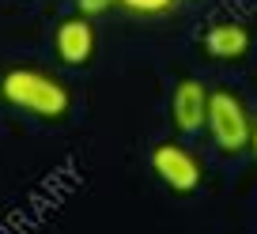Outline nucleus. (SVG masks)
<instances>
[{
	"label": "nucleus",
	"mask_w": 257,
	"mask_h": 234,
	"mask_svg": "<svg viewBox=\"0 0 257 234\" xmlns=\"http://www.w3.org/2000/svg\"><path fill=\"white\" fill-rule=\"evenodd\" d=\"M0 98L23 113L46 117V121H61L72 106L68 87L57 76L38 72V68H8L4 80H0Z\"/></svg>",
	"instance_id": "1"
},
{
	"label": "nucleus",
	"mask_w": 257,
	"mask_h": 234,
	"mask_svg": "<svg viewBox=\"0 0 257 234\" xmlns=\"http://www.w3.org/2000/svg\"><path fill=\"white\" fill-rule=\"evenodd\" d=\"M204 129H208L212 144H216L219 151L238 155V151H246V147H249L253 117H249L246 102H242L234 91L216 87V91L208 95V121H204Z\"/></svg>",
	"instance_id": "2"
},
{
	"label": "nucleus",
	"mask_w": 257,
	"mask_h": 234,
	"mask_svg": "<svg viewBox=\"0 0 257 234\" xmlns=\"http://www.w3.org/2000/svg\"><path fill=\"white\" fill-rule=\"evenodd\" d=\"M152 170H155V178L178 196L197 193L201 181H204L201 159H197L185 144H178V140H163V144L152 147Z\"/></svg>",
	"instance_id": "3"
},
{
	"label": "nucleus",
	"mask_w": 257,
	"mask_h": 234,
	"mask_svg": "<svg viewBox=\"0 0 257 234\" xmlns=\"http://www.w3.org/2000/svg\"><path fill=\"white\" fill-rule=\"evenodd\" d=\"M95 46H98V34H95V19L91 16H80V12H76V16L57 23L53 49H57V57H61V65H72V68L91 65Z\"/></svg>",
	"instance_id": "4"
},
{
	"label": "nucleus",
	"mask_w": 257,
	"mask_h": 234,
	"mask_svg": "<svg viewBox=\"0 0 257 234\" xmlns=\"http://www.w3.org/2000/svg\"><path fill=\"white\" fill-rule=\"evenodd\" d=\"M208 95L212 91L204 87L201 80H178L174 95H170V121L182 136H193L201 132L204 121H208Z\"/></svg>",
	"instance_id": "5"
},
{
	"label": "nucleus",
	"mask_w": 257,
	"mask_h": 234,
	"mask_svg": "<svg viewBox=\"0 0 257 234\" xmlns=\"http://www.w3.org/2000/svg\"><path fill=\"white\" fill-rule=\"evenodd\" d=\"M249 42H253V34H249L246 23H238V19H219V23H212L208 31H204V53H208L212 61H242V57L249 53Z\"/></svg>",
	"instance_id": "6"
},
{
	"label": "nucleus",
	"mask_w": 257,
	"mask_h": 234,
	"mask_svg": "<svg viewBox=\"0 0 257 234\" xmlns=\"http://www.w3.org/2000/svg\"><path fill=\"white\" fill-rule=\"evenodd\" d=\"M121 8L133 16H163V12L178 8V0H121Z\"/></svg>",
	"instance_id": "7"
},
{
	"label": "nucleus",
	"mask_w": 257,
	"mask_h": 234,
	"mask_svg": "<svg viewBox=\"0 0 257 234\" xmlns=\"http://www.w3.org/2000/svg\"><path fill=\"white\" fill-rule=\"evenodd\" d=\"M110 8H121V0H76V12L80 16H102V12H110Z\"/></svg>",
	"instance_id": "8"
},
{
	"label": "nucleus",
	"mask_w": 257,
	"mask_h": 234,
	"mask_svg": "<svg viewBox=\"0 0 257 234\" xmlns=\"http://www.w3.org/2000/svg\"><path fill=\"white\" fill-rule=\"evenodd\" d=\"M249 151L257 155V121H253V132H249Z\"/></svg>",
	"instance_id": "9"
}]
</instances>
